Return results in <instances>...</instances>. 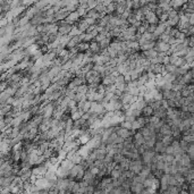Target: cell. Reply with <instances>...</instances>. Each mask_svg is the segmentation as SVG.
Wrapping results in <instances>:
<instances>
[{
	"label": "cell",
	"instance_id": "obj_5",
	"mask_svg": "<svg viewBox=\"0 0 194 194\" xmlns=\"http://www.w3.org/2000/svg\"><path fill=\"white\" fill-rule=\"evenodd\" d=\"M116 133H117V135H118L119 137H122L124 140H127L128 137L134 136V134L136 132H134V131H128L126 128H122L120 126H117V128H116Z\"/></svg>",
	"mask_w": 194,
	"mask_h": 194
},
{
	"label": "cell",
	"instance_id": "obj_22",
	"mask_svg": "<svg viewBox=\"0 0 194 194\" xmlns=\"http://www.w3.org/2000/svg\"><path fill=\"white\" fill-rule=\"evenodd\" d=\"M166 145L164 144L162 142H160V141H158L156 144V147H154V151L157 152V153H159V154H164L166 152Z\"/></svg>",
	"mask_w": 194,
	"mask_h": 194
},
{
	"label": "cell",
	"instance_id": "obj_15",
	"mask_svg": "<svg viewBox=\"0 0 194 194\" xmlns=\"http://www.w3.org/2000/svg\"><path fill=\"white\" fill-rule=\"evenodd\" d=\"M90 51L93 53V55H99L101 52V48H100V43L97 42V41H92L90 43Z\"/></svg>",
	"mask_w": 194,
	"mask_h": 194
},
{
	"label": "cell",
	"instance_id": "obj_13",
	"mask_svg": "<svg viewBox=\"0 0 194 194\" xmlns=\"http://www.w3.org/2000/svg\"><path fill=\"white\" fill-rule=\"evenodd\" d=\"M166 30H167V24L166 23H159L158 24V26H157L156 32H154V37H157V38L159 39V37L162 35V34L166 32Z\"/></svg>",
	"mask_w": 194,
	"mask_h": 194
},
{
	"label": "cell",
	"instance_id": "obj_40",
	"mask_svg": "<svg viewBox=\"0 0 194 194\" xmlns=\"http://www.w3.org/2000/svg\"><path fill=\"white\" fill-rule=\"evenodd\" d=\"M162 65L167 66V65H170V55H166L164 59H162Z\"/></svg>",
	"mask_w": 194,
	"mask_h": 194
},
{
	"label": "cell",
	"instance_id": "obj_44",
	"mask_svg": "<svg viewBox=\"0 0 194 194\" xmlns=\"http://www.w3.org/2000/svg\"><path fill=\"white\" fill-rule=\"evenodd\" d=\"M123 193H124L123 187H115V189L110 192V194H123Z\"/></svg>",
	"mask_w": 194,
	"mask_h": 194
},
{
	"label": "cell",
	"instance_id": "obj_30",
	"mask_svg": "<svg viewBox=\"0 0 194 194\" xmlns=\"http://www.w3.org/2000/svg\"><path fill=\"white\" fill-rule=\"evenodd\" d=\"M175 141V138L173 136H164L162 137V140H161V142L165 144L166 147H168V145H170L171 143Z\"/></svg>",
	"mask_w": 194,
	"mask_h": 194
},
{
	"label": "cell",
	"instance_id": "obj_14",
	"mask_svg": "<svg viewBox=\"0 0 194 194\" xmlns=\"http://www.w3.org/2000/svg\"><path fill=\"white\" fill-rule=\"evenodd\" d=\"M56 174H57V176H58V178H59V180H64V178L69 177V171L67 170V169H65V168H62V166H60V167L57 169Z\"/></svg>",
	"mask_w": 194,
	"mask_h": 194
},
{
	"label": "cell",
	"instance_id": "obj_41",
	"mask_svg": "<svg viewBox=\"0 0 194 194\" xmlns=\"http://www.w3.org/2000/svg\"><path fill=\"white\" fill-rule=\"evenodd\" d=\"M157 26L158 25H151V24H149L148 25V33H151V34H154V32H156V30H157Z\"/></svg>",
	"mask_w": 194,
	"mask_h": 194
},
{
	"label": "cell",
	"instance_id": "obj_29",
	"mask_svg": "<svg viewBox=\"0 0 194 194\" xmlns=\"http://www.w3.org/2000/svg\"><path fill=\"white\" fill-rule=\"evenodd\" d=\"M84 115V113L83 111H81V110H77L76 113H74V114H71V118L74 120V122H77V120H80V119H82V116Z\"/></svg>",
	"mask_w": 194,
	"mask_h": 194
},
{
	"label": "cell",
	"instance_id": "obj_9",
	"mask_svg": "<svg viewBox=\"0 0 194 194\" xmlns=\"http://www.w3.org/2000/svg\"><path fill=\"white\" fill-rule=\"evenodd\" d=\"M133 138H134V144H135V147L136 148H138L140 145H143V144L145 143V138H144V136L141 134L140 131L134 134Z\"/></svg>",
	"mask_w": 194,
	"mask_h": 194
},
{
	"label": "cell",
	"instance_id": "obj_27",
	"mask_svg": "<svg viewBox=\"0 0 194 194\" xmlns=\"http://www.w3.org/2000/svg\"><path fill=\"white\" fill-rule=\"evenodd\" d=\"M156 43L157 42H148L145 43V44H143V46H141V50H142L143 52L144 51H148V50H151V49H154V47H156Z\"/></svg>",
	"mask_w": 194,
	"mask_h": 194
},
{
	"label": "cell",
	"instance_id": "obj_10",
	"mask_svg": "<svg viewBox=\"0 0 194 194\" xmlns=\"http://www.w3.org/2000/svg\"><path fill=\"white\" fill-rule=\"evenodd\" d=\"M80 18L81 16L78 15V13H77V11H73V13H71V14L68 15V17L66 18V22L72 24V25H74L76 22H77V23L80 22Z\"/></svg>",
	"mask_w": 194,
	"mask_h": 194
},
{
	"label": "cell",
	"instance_id": "obj_7",
	"mask_svg": "<svg viewBox=\"0 0 194 194\" xmlns=\"http://www.w3.org/2000/svg\"><path fill=\"white\" fill-rule=\"evenodd\" d=\"M157 52H162V53H168L169 50H170V46L168 44V43H165L162 42V41H158L156 43V47H154Z\"/></svg>",
	"mask_w": 194,
	"mask_h": 194
},
{
	"label": "cell",
	"instance_id": "obj_17",
	"mask_svg": "<svg viewBox=\"0 0 194 194\" xmlns=\"http://www.w3.org/2000/svg\"><path fill=\"white\" fill-rule=\"evenodd\" d=\"M81 43V40L78 37H75V38H72L71 41L68 42V44H67V49L68 50H72V49H74V48L78 47V44Z\"/></svg>",
	"mask_w": 194,
	"mask_h": 194
},
{
	"label": "cell",
	"instance_id": "obj_46",
	"mask_svg": "<svg viewBox=\"0 0 194 194\" xmlns=\"http://www.w3.org/2000/svg\"><path fill=\"white\" fill-rule=\"evenodd\" d=\"M48 192H49V194H60V193H59V189H56L55 186H53V187H52L50 191H48Z\"/></svg>",
	"mask_w": 194,
	"mask_h": 194
},
{
	"label": "cell",
	"instance_id": "obj_1",
	"mask_svg": "<svg viewBox=\"0 0 194 194\" xmlns=\"http://www.w3.org/2000/svg\"><path fill=\"white\" fill-rule=\"evenodd\" d=\"M34 184L37 185L39 187L40 191H50V189L55 186L53 183L51 182H49L48 180H46L44 177H41V178H38V180H35V183Z\"/></svg>",
	"mask_w": 194,
	"mask_h": 194
},
{
	"label": "cell",
	"instance_id": "obj_23",
	"mask_svg": "<svg viewBox=\"0 0 194 194\" xmlns=\"http://www.w3.org/2000/svg\"><path fill=\"white\" fill-rule=\"evenodd\" d=\"M153 114H154V110H153L151 106H149V104H148L147 107L142 110V116L143 117H147V118L153 116Z\"/></svg>",
	"mask_w": 194,
	"mask_h": 194
},
{
	"label": "cell",
	"instance_id": "obj_47",
	"mask_svg": "<svg viewBox=\"0 0 194 194\" xmlns=\"http://www.w3.org/2000/svg\"><path fill=\"white\" fill-rule=\"evenodd\" d=\"M90 118H91V114H90V113H85V114L82 116V119H84L85 122H87V120H89Z\"/></svg>",
	"mask_w": 194,
	"mask_h": 194
},
{
	"label": "cell",
	"instance_id": "obj_4",
	"mask_svg": "<svg viewBox=\"0 0 194 194\" xmlns=\"http://www.w3.org/2000/svg\"><path fill=\"white\" fill-rule=\"evenodd\" d=\"M156 156L157 152L154 150H148L141 156V159H142L143 164H145V166H150L153 162V159H154Z\"/></svg>",
	"mask_w": 194,
	"mask_h": 194
},
{
	"label": "cell",
	"instance_id": "obj_34",
	"mask_svg": "<svg viewBox=\"0 0 194 194\" xmlns=\"http://www.w3.org/2000/svg\"><path fill=\"white\" fill-rule=\"evenodd\" d=\"M125 159H126V157H124L122 153H119V154H116V156L114 157V161L116 162V164H118V165L120 164V162H122V161L125 160Z\"/></svg>",
	"mask_w": 194,
	"mask_h": 194
},
{
	"label": "cell",
	"instance_id": "obj_38",
	"mask_svg": "<svg viewBox=\"0 0 194 194\" xmlns=\"http://www.w3.org/2000/svg\"><path fill=\"white\" fill-rule=\"evenodd\" d=\"M122 128H126L128 131H132V123H129V122H126V120H124L123 123L119 125Z\"/></svg>",
	"mask_w": 194,
	"mask_h": 194
},
{
	"label": "cell",
	"instance_id": "obj_11",
	"mask_svg": "<svg viewBox=\"0 0 194 194\" xmlns=\"http://www.w3.org/2000/svg\"><path fill=\"white\" fill-rule=\"evenodd\" d=\"M158 53H159V52H157L156 49H151V50H148V51L142 52V57L147 58L148 60L150 62V60H152V59H154V58L158 57Z\"/></svg>",
	"mask_w": 194,
	"mask_h": 194
},
{
	"label": "cell",
	"instance_id": "obj_24",
	"mask_svg": "<svg viewBox=\"0 0 194 194\" xmlns=\"http://www.w3.org/2000/svg\"><path fill=\"white\" fill-rule=\"evenodd\" d=\"M129 165H131V160L126 158L125 160L122 161V162L119 164V167H120V169L123 170V173H125V171H128V170H129Z\"/></svg>",
	"mask_w": 194,
	"mask_h": 194
},
{
	"label": "cell",
	"instance_id": "obj_43",
	"mask_svg": "<svg viewBox=\"0 0 194 194\" xmlns=\"http://www.w3.org/2000/svg\"><path fill=\"white\" fill-rule=\"evenodd\" d=\"M85 22L87 24H89V25H90V26H93V25H97V22H98V21H97V19H94V18H89V17H85Z\"/></svg>",
	"mask_w": 194,
	"mask_h": 194
},
{
	"label": "cell",
	"instance_id": "obj_49",
	"mask_svg": "<svg viewBox=\"0 0 194 194\" xmlns=\"http://www.w3.org/2000/svg\"><path fill=\"white\" fill-rule=\"evenodd\" d=\"M182 194H187L186 192H182Z\"/></svg>",
	"mask_w": 194,
	"mask_h": 194
},
{
	"label": "cell",
	"instance_id": "obj_18",
	"mask_svg": "<svg viewBox=\"0 0 194 194\" xmlns=\"http://www.w3.org/2000/svg\"><path fill=\"white\" fill-rule=\"evenodd\" d=\"M89 27H90V25L86 23L85 19H82V21H80L78 24H77V29L80 30L81 33H86V31L89 30Z\"/></svg>",
	"mask_w": 194,
	"mask_h": 194
},
{
	"label": "cell",
	"instance_id": "obj_28",
	"mask_svg": "<svg viewBox=\"0 0 194 194\" xmlns=\"http://www.w3.org/2000/svg\"><path fill=\"white\" fill-rule=\"evenodd\" d=\"M117 138H118V135H117V133L115 132L113 133L111 135H110V137L108 138V141H107V143H106V145H111V144H116V142H117Z\"/></svg>",
	"mask_w": 194,
	"mask_h": 194
},
{
	"label": "cell",
	"instance_id": "obj_45",
	"mask_svg": "<svg viewBox=\"0 0 194 194\" xmlns=\"http://www.w3.org/2000/svg\"><path fill=\"white\" fill-rule=\"evenodd\" d=\"M187 153H189V156L191 157V159H194V143L189 145V150H187Z\"/></svg>",
	"mask_w": 194,
	"mask_h": 194
},
{
	"label": "cell",
	"instance_id": "obj_16",
	"mask_svg": "<svg viewBox=\"0 0 194 194\" xmlns=\"http://www.w3.org/2000/svg\"><path fill=\"white\" fill-rule=\"evenodd\" d=\"M71 14V13H68L66 10V8H64L62 9L59 13L56 14V19H57V22H62V21H66V18L68 17V15Z\"/></svg>",
	"mask_w": 194,
	"mask_h": 194
},
{
	"label": "cell",
	"instance_id": "obj_36",
	"mask_svg": "<svg viewBox=\"0 0 194 194\" xmlns=\"http://www.w3.org/2000/svg\"><path fill=\"white\" fill-rule=\"evenodd\" d=\"M166 67V71H167V73H169V74H175L176 69H177V67L175 66V65H167Z\"/></svg>",
	"mask_w": 194,
	"mask_h": 194
},
{
	"label": "cell",
	"instance_id": "obj_8",
	"mask_svg": "<svg viewBox=\"0 0 194 194\" xmlns=\"http://www.w3.org/2000/svg\"><path fill=\"white\" fill-rule=\"evenodd\" d=\"M83 180L84 182H86L89 185H97V176H94L92 173H91L90 170H87V171H85V174H84V177H83Z\"/></svg>",
	"mask_w": 194,
	"mask_h": 194
},
{
	"label": "cell",
	"instance_id": "obj_35",
	"mask_svg": "<svg viewBox=\"0 0 194 194\" xmlns=\"http://www.w3.org/2000/svg\"><path fill=\"white\" fill-rule=\"evenodd\" d=\"M124 83H126V81H125V76L124 75H119L118 77H116L115 85H119V84H124Z\"/></svg>",
	"mask_w": 194,
	"mask_h": 194
},
{
	"label": "cell",
	"instance_id": "obj_37",
	"mask_svg": "<svg viewBox=\"0 0 194 194\" xmlns=\"http://www.w3.org/2000/svg\"><path fill=\"white\" fill-rule=\"evenodd\" d=\"M81 32H80V30L77 29V26H74V29L72 30V32L69 33V37L71 38H75V37H78V35H81Z\"/></svg>",
	"mask_w": 194,
	"mask_h": 194
},
{
	"label": "cell",
	"instance_id": "obj_19",
	"mask_svg": "<svg viewBox=\"0 0 194 194\" xmlns=\"http://www.w3.org/2000/svg\"><path fill=\"white\" fill-rule=\"evenodd\" d=\"M0 114H1V116H7V115L9 114L10 111L13 110V106H9V104H1L0 106Z\"/></svg>",
	"mask_w": 194,
	"mask_h": 194
},
{
	"label": "cell",
	"instance_id": "obj_6",
	"mask_svg": "<svg viewBox=\"0 0 194 194\" xmlns=\"http://www.w3.org/2000/svg\"><path fill=\"white\" fill-rule=\"evenodd\" d=\"M145 22L148 24H151V25H158V24L160 23V19L159 17L157 16V14L154 11H148L147 14H145Z\"/></svg>",
	"mask_w": 194,
	"mask_h": 194
},
{
	"label": "cell",
	"instance_id": "obj_26",
	"mask_svg": "<svg viewBox=\"0 0 194 194\" xmlns=\"http://www.w3.org/2000/svg\"><path fill=\"white\" fill-rule=\"evenodd\" d=\"M78 50H80V52H82V53H85V52H87L89 50H90V43H86V42H81L80 44H78Z\"/></svg>",
	"mask_w": 194,
	"mask_h": 194
},
{
	"label": "cell",
	"instance_id": "obj_3",
	"mask_svg": "<svg viewBox=\"0 0 194 194\" xmlns=\"http://www.w3.org/2000/svg\"><path fill=\"white\" fill-rule=\"evenodd\" d=\"M59 32L58 33L60 35H69V33L72 32V30L74 29V25L67 23L66 21H62V22H59Z\"/></svg>",
	"mask_w": 194,
	"mask_h": 194
},
{
	"label": "cell",
	"instance_id": "obj_33",
	"mask_svg": "<svg viewBox=\"0 0 194 194\" xmlns=\"http://www.w3.org/2000/svg\"><path fill=\"white\" fill-rule=\"evenodd\" d=\"M148 119H149V123H148V124H151V125H153V126H154V125H157V124H158L161 120L160 118H158V117H157V116H154V115H153V116H151V117H149Z\"/></svg>",
	"mask_w": 194,
	"mask_h": 194
},
{
	"label": "cell",
	"instance_id": "obj_42",
	"mask_svg": "<svg viewBox=\"0 0 194 194\" xmlns=\"http://www.w3.org/2000/svg\"><path fill=\"white\" fill-rule=\"evenodd\" d=\"M89 170L93 174L94 176H99V174H100V169L98 168V167H95V166H93V167H91Z\"/></svg>",
	"mask_w": 194,
	"mask_h": 194
},
{
	"label": "cell",
	"instance_id": "obj_21",
	"mask_svg": "<svg viewBox=\"0 0 194 194\" xmlns=\"http://www.w3.org/2000/svg\"><path fill=\"white\" fill-rule=\"evenodd\" d=\"M60 166H62V168H65V169H67L68 171H71L73 168H74V166H75V164L73 162V161L68 160V159H66V160H64L60 162Z\"/></svg>",
	"mask_w": 194,
	"mask_h": 194
},
{
	"label": "cell",
	"instance_id": "obj_25",
	"mask_svg": "<svg viewBox=\"0 0 194 194\" xmlns=\"http://www.w3.org/2000/svg\"><path fill=\"white\" fill-rule=\"evenodd\" d=\"M133 95H131L128 92H126V93H124L122 97H120V101H122V103L124 104H129L131 103V100H132Z\"/></svg>",
	"mask_w": 194,
	"mask_h": 194
},
{
	"label": "cell",
	"instance_id": "obj_39",
	"mask_svg": "<svg viewBox=\"0 0 194 194\" xmlns=\"http://www.w3.org/2000/svg\"><path fill=\"white\" fill-rule=\"evenodd\" d=\"M180 148H182V150H183V151H187V150H189V145H191L189 143L185 142L184 140H180Z\"/></svg>",
	"mask_w": 194,
	"mask_h": 194
},
{
	"label": "cell",
	"instance_id": "obj_2",
	"mask_svg": "<svg viewBox=\"0 0 194 194\" xmlns=\"http://www.w3.org/2000/svg\"><path fill=\"white\" fill-rule=\"evenodd\" d=\"M144 168V164H143L142 159L140 160H133L131 161V165H129V170L134 173L135 175H140V173L142 171V169Z\"/></svg>",
	"mask_w": 194,
	"mask_h": 194
},
{
	"label": "cell",
	"instance_id": "obj_12",
	"mask_svg": "<svg viewBox=\"0 0 194 194\" xmlns=\"http://www.w3.org/2000/svg\"><path fill=\"white\" fill-rule=\"evenodd\" d=\"M44 178H46V180H48L49 182L53 183V184H56V183H57V180H59V178H58V176H57V174H56L55 171H51V170L47 171V174L44 175Z\"/></svg>",
	"mask_w": 194,
	"mask_h": 194
},
{
	"label": "cell",
	"instance_id": "obj_31",
	"mask_svg": "<svg viewBox=\"0 0 194 194\" xmlns=\"http://www.w3.org/2000/svg\"><path fill=\"white\" fill-rule=\"evenodd\" d=\"M182 140H184L185 142L189 143V144H191L192 142L194 143V135L193 134H189V133H186V134H184V136H183Z\"/></svg>",
	"mask_w": 194,
	"mask_h": 194
},
{
	"label": "cell",
	"instance_id": "obj_32",
	"mask_svg": "<svg viewBox=\"0 0 194 194\" xmlns=\"http://www.w3.org/2000/svg\"><path fill=\"white\" fill-rule=\"evenodd\" d=\"M78 103V102H82V101H86V94H82V93H76L75 99H74Z\"/></svg>",
	"mask_w": 194,
	"mask_h": 194
},
{
	"label": "cell",
	"instance_id": "obj_20",
	"mask_svg": "<svg viewBox=\"0 0 194 194\" xmlns=\"http://www.w3.org/2000/svg\"><path fill=\"white\" fill-rule=\"evenodd\" d=\"M115 81H116V77H114L113 75L106 76V77H103V78H102V84H103L104 86L114 85Z\"/></svg>",
	"mask_w": 194,
	"mask_h": 194
},
{
	"label": "cell",
	"instance_id": "obj_48",
	"mask_svg": "<svg viewBox=\"0 0 194 194\" xmlns=\"http://www.w3.org/2000/svg\"><path fill=\"white\" fill-rule=\"evenodd\" d=\"M123 194H132V193H131L129 191H124V193H123Z\"/></svg>",
	"mask_w": 194,
	"mask_h": 194
}]
</instances>
